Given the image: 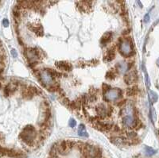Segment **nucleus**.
Masks as SVG:
<instances>
[{"label": "nucleus", "instance_id": "nucleus-1", "mask_svg": "<svg viewBox=\"0 0 159 158\" xmlns=\"http://www.w3.org/2000/svg\"><path fill=\"white\" fill-rule=\"evenodd\" d=\"M37 137V131L33 126H26L20 134V138L23 142L29 145H32Z\"/></svg>", "mask_w": 159, "mask_h": 158}, {"label": "nucleus", "instance_id": "nucleus-2", "mask_svg": "<svg viewBox=\"0 0 159 158\" xmlns=\"http://www.w3.org/2000/svg\"><path fill=\"white\" fill-rule=\"evenodd\" d=\"M81 152L85 158H100L101 149L96 146L85 144L81 146Z\"/></svg>", "mask_w": 159, "mask_h": 158}, {"label": "nucleus", "instance_id": "nucleus-3", "mask_svg": "<svg viewBox=\"0 0 159 158\" xmlns=\"http://www.w3.org/2000/svg\"><path fill=\"white\" fill-rule=\"evenodd\" d=\"M119 51L121 55L124 57H130L133 52V45L130 39H120L119 43Z\"/></svg>", "mask_w": 159, "mask_h": 158}, {"label": "nucleus", "instance_id": "nucleus-4", "mask_svg": "<svg viewBox=\"0 0 159 158\" xmlns=\"http://www.w3.org/2000/svg\"><path fill=\"white\" fill-rule=\"evenodd\" d=\"M24 54L26 56V59L29 61V65L33 67L38 63V60L40 58V52L35 48H26L24 50Z\"/></svg>", "mask_w": 159, "mask_h": 158}, {"label": "nucleus", "instance_id": "nucleus-5", "mask_svg": "<svg viewBox=\"0 0 159 158\" xmlns=\"http://www.w3.org/2000/svg\"><path fill=\"white\" fill-rule=\"evenodd\" d=\"M38 76L42 84L45 87H50L53 84V77L46 70L39 72Z\"/></svg>", "mask_w": 159, "mask_h": 158}, {"label": "nucleus", "instance_id": "nucleus-6", "mask_svg": "<svg viewBox=\"0 0 159 158\" xmlns=\"http://www.w3.org/2000/svg\"><path fill=\"white\" fill-rule=\"evenodd\" d=\"M121 96H122V91L119 88H111L110 90L107 91V92L104 94L105 99L109 102L119 99Z\"/></svg>", "mask_w": 159, "mask_h": 158}, {"label": "nucleus", "instance_id": "nucleus-7", "mask_svg": "<svg viewBox=\"0 0 159 158\" xmlns=\"http://www.w3.org/2000/svg\"><path fill=\"white\" fill-rule=\"evenodd\" d=\"M137 80H138V75H137L136 71L130 72L128 74L125 75L124 76V81L128 85L135 83Z\"/></svg>", "mask_w": 159, "mask_h": 158}, {"label": "nucleus", "instance_id": "nucleus-8", "mask_svg": "<svg viewBox=\"0 0 159 158\" xmlns=\"http://www.w3.org/2000/svg\"><path fill=\"white\" fill-rule=\"evenodd\" d=\"M123 124L127 127H130V128H134L138 126V120L134 119V118L131 116H125L123 119Z\"/></svg>", "mask_w": 159, "mask_h": 158}, {"label": "nucleus", "instance_id": "nucleus-9", "mask_svg": "<svg viewBox=\"0 0 159 158\" xmlns=\"http://www.w3.org/2000/svg\"><path fill=\"white\" fill-rule=\"evenodd\" d=\"M57 152H58L60 154L62 155H66L67 153H68V152L70 151V147L68 146V142H65V141H63L61 142L59 145H57Z\"/></svg>", "mask_w": 159, "mask_h": 158}, {"label": "nucleus", "instance_id": "nucleus-10", "mask_svg": "<svg viewBox=\"0 0 159 158\" xmlns=\"http://www.w3.org/2000/svg\"><path fill=\"white\" fill-rule=\"evenodd\" d=\"M56 66L60 69L65 70V71H71L72 69V66L70 63L65 61H59L55 64Z\"/></svg>", "mask_w": 159, "mask_h": 158}, {"label": "nucleus", "instance_id": "nucleus-11", "mask_svg": "<svg viewBox=\"0 0 159 158\" xmlns=\"http://www.w3.org/2000/svg\"><path fill=\"white\" fill-rule=\"evenodd\" d=\"M115 68H116L117 71L119 72V73L123 74V73H125L129 69L130 66L126 62H120V63H118L117 64Z\"/></svg>", "mask_w": 159, "mask_h": 158}, {"label": "nucleus", "instance_id": "nucleus-12", "mask_svg": "<svg viewBox=\"0 0 159 158\" xmlns=\"http://www.w3.org/2000/svg\"><path fill=\"white\" fill-rule=\"evenodd\" d=\"M29 28L31 31L35 33L38 36L41 37V36L44 35V29H43V27L41 25H38V26H36V25H31Z\"/></svg>", "mask_w": 159, "mask_h": 158}, {"label": "nucleus", "instance_id": "nucleus-13", "mask_svg": "<svg viewBox=\"0 0 159 158\" xmlns=\"http://www.w3.org/2000/svg\"><path fill=\"white\" fill-rule=\"evenodd\" d=\"M96 112L101 117V118H104V117L107 116V107L104 105V104H100L96 107Z\"/></svg>", "mask_w": 159, "mask_h": 158}, {"label": "nucleus", "instance_id": "nucleus-14", "mask_svg": "<svg viewBox=\"0 0 159 158\" xmlns=\"http://www.w3.org/2000/svg\"><path fill=\"white\" fill-rule=\"evenodd\" d=\"M115 48L112 47L110 49H108L105 54V57H104V61H111L112 60L115 59Z\"/></svg>", "mask_w": 159, "mask_h": 158}, {"label": "nucleus", "instance_id": "nucleus-15", "mask_svg": "<svg viewBox=\"0 0 159 158\" xmlns=\"http://www.w3.org/2000/svg\"><path fill=\"white\" fill-rule=\"evenodd\" d=\"M111 37H112V33L111 32L105 33L104 35L102 36V37H101L100 39L101 44H103V45H106L107 43L111 42Z\"/></svg>", "mask_w": 159, "mask_h": 158}, {"label": "nucleus", "instance_id": "nucleus-16", "mask_svg": "<svg viewBox=\"0 0 159 158\" xmlns=\"http://www.w3.org/2000/svg\"><path fill=\"white\" fill-rule=\"evenodd\" d=\"M78 134L81 137H85V138H88V133L86 131V129H85V125L83 124H81L79 126V128H78Z\"/></svg>", "mask_w": 159, "mask_h": 158}, {"label": "nucleus", "instance_id": "nucleus-17", "mask_svg": "<svg viewBox=\"0 0 159 158\" xmlns=\"http://www.w3.org/2000/svg\"><path fill=\"white\" fill-rule=\"evenodd\" d=\"M149 101L151 103H154L158 101V96L156 92L153 91H149Z\"/></svg>", "mask_w": 159, "mask_h": 158}, {"label": "nucleus", "instance_id": "nucleus-18", "mask_svg": "<svg viewBox=\"0 0 159 158\" xmlns=\"http://www.w3.org/2000/svg\"><path fill=\"white\" fill-rule=\"evenodd\" d=\"M137 93H138V87H129L127 89V95H129V96L135 95Z\"/></svg>", "mask_w": 159, "mask_h": 158}, {"label": "nucleus", "instance_id": "nucleus-19", "mask_svg": "<svg viewBox=\"0 0 159 158\" xmlns=\"http://www.w3.org/2000/svg\"><path fill=\"white\" fill-rule=\"evenodd\" d=\"M145 152H146V154L147 156H153L154 154L156 153V150L154 149L151 147H149V146H146L145 147Z\"/></svg>", "mask_w": 159, "mask_h": 158}, {"label": "nucleus", "instance_id": "nucleus-20", "mask_svg": "<svg viewBox=\"0 0 159 158\" xmlns=\"http://www.w3.org/2000/svg\"><path fill=\"white\" fill-rule=\"evenodd\" d=\"M115 78V72L112 70H110V71H108L106 73V79H107V80H112Z\"/></svg>", "mask_w": 159, "mask_h": 158}, {"label": "nucleus", "instance_id": "nucleus-21", "mask_svg": "<svg viewBox=\"0 0 159 158\" xmlns=\"http://www.w3.org/2000/svg\"><path fill=\"white\" fill-rule=\"evenodd\" d=\"M111 89V87L107 84H103V86H102V90L104 91V93L105 94L107 92V91H109Z\"/></svg>", "mask_w": 159, "mask_h": 158}, {"label": "nucleus", "instance_id": "nucleus-22", "mask_svg": "<svg viewBox=\"0 0 159 158\" xmlns=\"http://www.w3.org/2000/svg\"><path fill=\"white\" fill-rule=\"evenodd\" d=\"M68 125H69L70 127H75L76 125V122L73 118H71V119L69 120V122H68Z\"/></svg>", "mask_w": 159, "mask_h": 158}, {"label": "nucleus", "instance_id": "nucleus-23", "mask_svg": "<svg viewBox=\"0 0 159 158\" xmlns=\"http://www.w3.org/2000/svg\"><path fill=\"white\" fill-rule=\"evenodd\" d=\"M145 77H146V86L148 87H149V86H150V83H149V76H148V74L147 73H145Z\"/></svg>", "mask_w": 159, "mask_h": 158}, {"label": "nucleus", "instance_id": "nucleus-24", "mask_svg": "<svg viewBox=\"0 0 159 158\" xmlns=\"http://www.w3.org/2000/svg\"><path fill=\"white\" fill-rule=\"evenodd\" d=\"M127 136H128L130 138L134 139V137H136V133H135L134 132H129V133H127Z\"/></svg>", "mask_w": 159, "mask_h": 158}, {"label": "nucleus", "instance_id": "nucleus-25", "mask_svg": "<svg viewBox=\"0 0 159 158\" xmlns=\"http://www.w3.org/2000/svg\"><path fill=\"white\" fill-rule=\"evenodd\" d=\"M3 25L5 27H7V26H9V21H8L7 18L3 19Z\"/></svg>", "mask_w": 159, "mask_h": 158}, {"label": "nucleus", "instance_id": "nucleus-26", "mask_svg": "<svg viewBox=\"0 0 159 158\" xmlns=\"http://www.w3.org/2000/svg\"><path fill=\"white\" fill-rule=\"evenodd\" d=\"M149 14H146L145 17H144V22H145L146 23H147V22H149Z\"/></svg>", "mask_w": 159, "mask_h": 158}, {"label": "nucleus", "instance_id": "nucleus-27", "mask_svg": "<svg viewBox=\"0 0 159 158\" xmlns=\"http://www.w3.org/2000/svg\"><path fill=\"white\" fill-rule=\"evenodd\" d=\"M11 55L13 56L14 57H17V56H18V53H17V52L15 49H11Z\"/></svg>", "mask_w": 159, "mask_h": 158}, {"label": "nucleus", "instance_id": "nucleus-28", "mask_svg": "<svg viewBox=\"0 0 159 158\" xmlns=\"http://www.w3.org/2000/svg\"><path fill=\"white\" fill-rule=\"evenodd\" d=\"M157 65H158L159 66V58L158 59V61H157Z\"/></svg>", "mask_w": 159, "mask_h": 158}, {"label": "nucleus", "instance_id": "nucleus-29", "mask_svg": "<svg viewBox=\"0 0 159 158\" xmlns=\"http://www.w3.org/2000/svg\"><path fill=\"white\" fill-rule=\"evenodd\" d=\"M0 138H1V134H0Z\"/></svg>", "mask_w": 159, "mask_h": 158}, {"label": "nucleus", "instance_id": "nucleus-30", "mask_svg": "<svg viewBox=\"0 0 159 158\" xmlns=\"http://www.w3.org/2000/svg\"><path fill=\"white\" fill-rule=\"evenodd\" d=\"M0 153H1V151H0Z\"/></svg>", "mask_w": 159, "mask_h": 158}]
</instances>
